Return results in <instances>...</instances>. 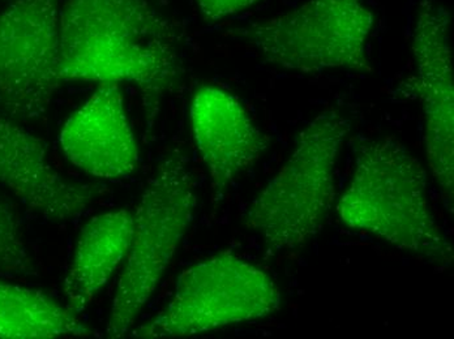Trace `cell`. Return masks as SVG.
Instances as JSON below:
<instances>
[{"label": "cell", "mask_w": 454, "mask_h": 339, "mask_svg": "<svg viewBox=\"0 0 454 339\" xmlns=\"http://www.w3.org/2000/svg\"><path fill=\"white\" fill-rule=\"evenodd\" d=\"M179 40L149 0H67L60 10L63 81L132 82L152 119L184 73Z\"/></svg>", "instance_id": "6da1fadb"}, {"label": "cell", "mask_w": 454, "mask_h": 339, "mask_svg": "<svg viewBox=\"0 0 454 339\" xmlns=\"http://www.w3.org/2000/svg\"><path fill=\"white\" fill-rule=\"evenodd\" d=\"M427 173L395 137L359 144L350 183L336 203L343 226L371 234L437 267L453 263L452 244L428 201Z\"/></svg>", "instance_id": "7a4b0ae2"}, {"label": "cell", "mask_w": 454, "mask_h": 339, "mask_svg": "<svg viewBox=\"0 0 454 339\" xmlns=\"http://www.w3.org/2000/svg\"><path fill=\"white\" fill-rule=\"evenodd\" d=\"M351 120L336 109L318 112L296 137L294 150L246 212L248 228L268 255L301 250L323 231L336 205V171Z\"/></svg>", "instance_id": "3957f363"}, {"label": "cell", "mask_w": 454, "mask_h": 339, "mask_svg": "<svg viewBox=\"0 0 454 339\" xmlns=\"http://www.w3.org/2000/svg\"><path fill=\"white\" fill-rule=\"evenodd\" d=\"M198 198L187 158L176 150L146 181L132 213V235L114 294L107 338L131 333L195 216Z\"/></svg>", "instance_id": "277c9868"}, {"label": "cell", "mask_w": 454, "mask_h": 339, "mask_svg": "<svg viewBox=\"0 0 454 339\" xmlns=\"http://www.w3.org/2000/svg\"><path fill=\"white\" fill-rule=\"evenodd\" d=\"M375 15L364 0H306L295 10L229 30L268 65L315 74L371 73L368 42Z\"/></svg>", "instance_id": "5b68a950"}, {"label": "cell", "mask_w": 454, "mask_h": 339, "mask_svg": "<svg viewBox=\"0 0 454 339\" xmlns=\"http://www.w3.org/2000/svg\"><path fill=\"white\" fill-rule=\"evenodd\" d=\"M282 295L262 267L231 250L183 270L165 308L131 330L137 338H181L276 315Z\"/></svg>", "instance_id": "8992f818"}, {"label": "cell", "mask_w": 454, "mask_h": 339, "mask_svg": "<svg viewBox=\"0 0 454 339\" xmlns=\"http://www.w3.org/2000/svg\"><path fill=\"white\" fill-rule=\"evenodd\" d=\"M59 0H13L0 13V117L46 114L62 87Z\"/></svg>", "instance_id": "52a82bcc"}, {"label": "cell", "mask_w": 454, "mask_h": 339, "mask_svg": "<svg viewBox=\"0 0 454 339\" xmlns=\"http://www.w3.org/2000/svg\"><path fill=\"white\" fill-rule=\"evenodd\" d=\"M450 12L437 0H420L412 24L415 74L411 95L423 114V139L432 178L448 208L454 197V81Z\"/></svg>", "instance_id": "ba28073f"}, {"label": "cell", "mask_w": 454, "mask_h": 339, "mask_svg": "<svg viewBox=\"0 0 454 339\" xmlns=\"http://www.w3.org/2000/svg\"><path fill=\"white\" fill-rule=\"evenodd\" d=\"M190 123L215 196L225 194L270 146V139L251 119L242 102L213 85H203L193 93Z\"/></svg>", "instance_id": "9c48e42d"}, {"label": "cell", "mask_w": 454, "mask_h": 339, "mask_svg": "<svg viewBox=\"0 0 454 339\" xmlns=\"http://www.w3.org/2000/svg\"><path fill=\"white\" fill-rule=\"evenodd\" d=\"M59 143L69 164L97 179L127 178L140 153L121 88L101 85L66 121Z\"/></svg>", "instance_id": "30bf717a"}, {"label": "cell", "mask_w": 454, "mask_h": 339, "mask_svg": "<svg viewBox=\"0 0 454 339\" xmlns=\"http://www.w3.org/2000/svg\"><path fill=\"white\" fill-rule=\"evenodd\" d=\"M0 186L55 220L79 216L98 194L88 184L66 181L50 164L45 143L5 117H0Z\"/></svg>", "instance_id": "8fae6325"}, {"label": "cell", "mask_w": 454, "mask_h": 339, "mask_svg": "<svg viewBox=\"0 0 454 339\" xmlns=\"http://www.w3.org/2000/svg\"><path fill=\"white\" fill-rule=\"evenodd\" d=\"M132 235V213L127 209L93 217L82 227L66 275L65 295L72 312L87 310L114 273L126 260Z\"/></svg>", "instance_id": "7c38bea8"}, {"label": "cell", "mask_w": 454, "mask_h": 339, "mask_svg": "<svg viewBox=\"0 0 454 339\" xmlns=\"http://www.w3.org/2000/svg\"><path fill=\"white\" fill-rule=\"evenodd\" d=\"M76 313L46 295L0 280V339L90 337Z\"/></svg>", "instance_id": "4fadbf2b"}, {"label": "cell", "mask_w": 454, "mask_h": 339, "mask_svg": "<svg viewBox=\"0 0 454 339\" xmlns=\"http://www.w3.org/2000/svg\"><path fill=\"white\" fill-rule=\"evenodd\" d=\"M37 266L24 241L15 212L0 198V275L32 277Z\"/></svg>", "instance_id": "5bb4252c"}, {"label": "cell", "mask_w": 454, "mask_h": 339, "mask_svg": "<svg viewBox=\"0 0 454 339\" xmlns=\"http://www.w3.org/2000/svg\"><path fill=\"white\" fill-rule=\"evenodd\" d=\"M207 23H217L230 16L245 12L260 0H195Z\"/></svg>", "instance_id": "9a60e30c"}]
</instances>
